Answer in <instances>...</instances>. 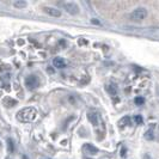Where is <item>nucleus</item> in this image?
Instances as JSON below:
<instances>
[{"instance_id":"dca6fc26","label":"nucleus","mask_w":159,"mask_h":159,"mask_svg":"<svg viewBox=\"0 0 159 159\" xmlns=\"http://www.w3.org/2000/svg\"><path fill=\"white\" fill-rule=\"evenodd\" d=\"M7 144H9V151L10 152H13V141H12L11 139H9Z\"/></svg>"},{"instance_id":"9d476101","label":"nucleus","mask_w":159,"mask_h":159,"mask_svg":"<svg viewBox=\"0 0 159 159\" xmlns=\"http://www.w3.org/2000/svg\"><path fill=\"white\" fill-rule=\"evenodd\" d=\"M131 123H132V120H131V117H129V116H124V117H122V118L120 120V122H118V124H120V127H124V126H129Z\"/></svg>"},{"instance_id":"0eeeda50","label":"nucleus","mask_w":159,"mask_h":159,"mask_svg":"<svg viewBox=\"0 0 159 159\" xmlns=\"http://www.w3.org/2000/svg\"><path fill=\"white\" fill-rule=\"evenodd\" d=\"M105 90H106V92H108L110 96H113V97L117 96V86H116L115 83L108 84V85L105 86Z\"/></svg>"},{"instance_id":"7ed1b4c3","label":"nucleus","mask_w":159,"mask_h":159,"mask_svg":"<svg viewBox=\"0 0 159 159\" xmlns=\"http://www.w3.org/2000/svg\"><path fill=\"white\" fill-rule=\"evenodd\" d=\"M63 9L66 10L67 13L73 15V16L79 13V7H78V5L74 4V2H65V4H63Z\"/></svg>"},{"instance_id":"6e6552de","label":"nucleus","mask_w":159,"mask_h":159,"mask_svg":"<svg viewBox=\"0 0 159 159\" xmlns=\"http://www.w3.org/2000/svg\"><path fill=\"white\" fill-rule=\"evenodd\" d=\"M88 121L93 124L95 127H96V126H98V117H97V114H96L95 111H88Z\"/></svg>"},{"instance_id":"6ab92c4d","label":"nucleus","mask_w":159,"mask_h":159,"mask_svg":"<svg viewBox=\"0 0 159 159\" xmlns=\"http://www.w3.org/2000/svg\"><path fill=\"white\" fill-rule=\"evenodd\" d=\"M84 159H90V158H86V157H85V158H84Z\"/></svg>"},{"instance_id":"2eb2a0df","label":"nucleus","mask_w":159,"mask_h":159,"mask_svg":"<svg viewBox=\"0 0 159 159\" xmlns=\"http://www.w3.org/2000/svg\"><path fill=\"white\" fill-rule=\"evenodd\" d=\"M134 120H135V122L138 124H142V122H144V118H142V116L140 115H136L134 117Z\"/></svg>"},{"instance_id":"9b49d317","label":"nucleus","mask_w":159,"mask_h":159,"mask_svg":"<svg viewBox=\"0 0 159 159\" xmlns=\"http://www.w3.org/2000/svg\"><path fill=\"white\" fill-rule=\"evenodd\" d=\"M27 5V1H24V0H17V1L13 2V6L17 7V9H25Z\"/></svg>"},{"instance_id":"20e7f679","label":"nucleus","mask_w":159,"mask_h":159,"mask_svg":"<svg viewBox=\"0 0 159 159\" xmlns=\"http://www.w3.org/2000/svg\"><path fill=\"white\" fill-rule=\"evenodd\" d=\"M25 85L29 90H34L38 86V79L36 75H29L25 79Z\"/></svg>"},{"instance_id":"39448f33","label":"nucleus","mask_w":159,"mask_h":159,"mask_svg":"<svg viewBox=\"0 0 159 159\" xmlns=\"http://www.w3.org/2000/svg\"><path fill=\"white\" fill-rule=\"evenodd\" d=\"M43 12L44 13H47L48 16H52V17H54V18L61 17V15H62L60 10L55 9V7H49V6H44Z\"/></svg>"},{"instance_id":"423d86ee","label":"nucleus","mask_w":159,"mask_h":159,"mask_svg":"<svg viewBox=\"0 0 159 159\" xmlns=\"http://www.w3.org/2000/svg\"><path fill=\"white\" fill-rule=\"evenodd\" d=\"M83 150L85 151V153H88V154H97L98 153V148L96 146H93L92 144H85L83 146Z\"/></svg>"},{"instance_id":"f03ea898","label":"nucleus","mask_w":159,"mask_h":159,"mask_svg":"<svg viewBox=\"0 0 159 159\" xmlns=\"http://www.w3.org/2000/svg\"><path fill=\"white\" fill-rule=\"evenodd\" d=\"M147 17V11L144 7H139V9L134 10L132 13L129 15V20L133 23H140L145 18Z\"/></svg>"},{"instance_id":"4468645a","label":"nucleus","mask_w":159,"mask_h":159,"mask_svg":"<svg viewBox=\"0 0 159 159\" xmlns=\"http://www.w3.org/2000/svg\"><path fill=\"white\" fill-rule=\"evenodd\" d=\"M153 138H154L153 132H152V131H147L146 134H145V139H147V140H153Z\"/></svg>"},{"instance_id":"ddd939ff","label":"nucleus","mask_w":159,"mask_h":159,"mask_svg":"<svg viewBox=\"0 0 159 159\" xmlns=\"http://www.w3.org/2000/svg\"><path fill=\"white\" fill-rule=\"evenodd\" d=\"M134 103H135L136 105H141V104L145 103V99H144V97H136L134 99Z\"/></svg>"},{"instance_id":"f8f14e48","label":"nucleus","mask_w":159,"mask_h":159,"mask_svg":"<svg viewBox=\"0 0 159 159\" xmlns=\"http://www.w3.org/2000/svg\"><path fill=\"white\" fill-rule=\"evenodd\" d=\"M4 104L6 106H9V108H11V106L16 105L17 104V102L15 101V99H12V98H6V99H4Z\"/></svg>"},{"instance_id":"1a4fd4ad","label":"nucleus","mask_w":159,"mask_h":159,"mask_svg":"<svg viewBox=\"0 0 159 159\" xmlns=\"http://www.w3.org/2000/svg\"><path fill=\"white\" fill-rule=\"evenodd\" d=\"M53 65L56 68H63V67H66V61L62 58H55L53 60Z\"/></svg>"},{"instance_id":"f257e3e1","label":"nucleus","mask_w":159,"mask_h":159,"mask_svg":"<svg viewBox=\"0 0 159 159\" xmlns=\"http://www.w3.org/2000/svg\"><path fill=\"white\" fill-rule=\"evenodd\" d=\"M36 115H37V110L35 108L28 106V108H24L18 111L17 118L20 122H31L36 118Z\"/></svg>"},{"instance_id":"a211bd4d","label":"nucleus","mask_w":159,"mask_h":159,"mask_svg":"<svg viewBox=\"0 0 159 159\" xmlns=\"http://www.w3.org/2000/svg\"><path fill=\"white\" fill-rule=\"evenodd\" d=\"M92 23H95V24H99V22H98V20H92Z\"/></svg>"},{"instance_id":"f3484780","label":"nucleus","mask_w":159,"mask_h":159,"mask_svg":"<svg viewBox=\"0 0 159 159\" xmlns=\"http://www.w3.org/2000/svg\"><path fill=\"white\" fill-rule=\"evenodd\" d=\"M126 152H127V150H126V147H122V151H121V157H126Z\"/></svg>"}]
</instances>
